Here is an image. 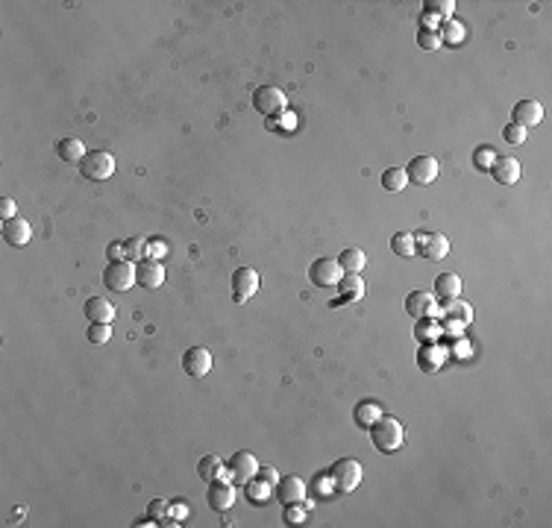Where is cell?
<instances>
[{
  "instance_id": "ab89813d",
  "label": "cell",
  "mask_w": 552,
  "mask_h": 528,
  "mask_svg": "<svg viewBox=\"0 0 552 528\" xmlns=\"http://www.w3.org/2000/svg\"><path fill=\"white\" fill-rule=\"evenodd\" d=\"M449 355H456L458 361H464V358H470V352H473V346L467 343V338H453V346L447 350Z\"/></svg>"
},
{
  "instance_id": "7a4b0ae2",
  "label": "cell",
  "mask_w": 552,
  "mask_h": 528,
  "mask_svg": "<svg viewBox=\"0 0 552 528\" xmlns=\"http://www.w3.org/2000/svg\"><path fill=\"white\" fill-rule=\"evenodd\" d=\"M361 475H364V470H361V464L356 458H338L329 470L332 487H335L338 493H353L361 484Z\"/></svg>"
},
{
  "instance_id": "ba28073f",
  "label": "cell",
  "mask_w": 552,
  "mask_h": 528,
  "mask_svg": "<svg viewBox=\"0 0 552 528\" xmlns=\"http://www.w3.org/2000/svg\"><path fill=\"white\" fill-rule=\"evenodd\" d=\"M414 250L429 261H441L449 253V238L441 232H417L414 235Z\"/></svg>"
},
{
  "instance_id": "e575fe53",
  "label": "cell",
  "mask_w": 552,
  "mask_h": 528,
  "mask_svg": "<svg viewBox=\"0 0 552 528\" xmlns=\"http://www.w3.org/2000/svg\"><path fill=\"white\" fill-rule=\"evenodd\" d=\"M271 484H264V482H259V478H250L247 482V496H250V502H267V496H271Z\"/></svg>"
},
{
  "instance_id": "3957f363",
  "label": "cell",
  "mask_w": 552,
  "mask_h": 528,
  "mask_svg": "<svg viewBox=\"0 0 552 528\" xmlns=\"http://www.w3.org/2000/svg\"><path fill=\"white\" fill-rule=\"evenodd\" d=\"M79 171L86 179H94V183H103L115 173V156L106 150H89L86 159L79 161Z\"/></svg>"
},
{
  "instance_id": "4dcf8cb0",
  "label": "cell",
  "mask_w": 552,
  "mask_h": 528,
  "mask_svg": "<svg viewBox=\"0 0 552 528\" xmlns=\"http://www.w3.org/2000/svg\"><path fill=\"white\" fill-rule=\"evenodd\" d=\"M391 250L397 253V256H403V258H411L417 250H414V235L411 232H397L394 238H391Z\"/></svg>"
},
{
  "instance_id": "2e32d148",
  "label": "cell",
  "mask_w": 552,
  "mask_h": 528,
  "mask_svg": "<svg viewBox=\"0 0 552 528\" xmlns=\"http://www.w3.org/2000/svg\"><path fill=\"white\" fill-rule=\"evenodd\" d=\"M511 121H514L517 126H523V129L538 126V124L544 121V106H541L538 100H520V103L511 109Z\"/></svg>"
},
{
  "instance_id": "8fae6325",
  "label": "cell",
  "mask_w": 552,
  "mask_h": 528,
  "mask_svg": "<svg viewBox=\"0 0 552 528\" xmlns=\"http://www.w3.org/2000/svg\"><path fill=\"white\" fill-rule=\"evenodd\" d=\"M274 490H276V499L282 505H303L306 502V484L300 475H282Z\"/></svg>"
},
{
  "instance_id": "f35d334b",
  "label": "cell",
  "mask_w": 552,
  "mask_h": 528,
  "mask_svg": "<svg viewBox=\"0 0 552 528\" xmlns=\"http://www.w3.org/2000/svg\"><path fill=\"white\" fill-rule=\"evenodd\" d=\"M441 329L444 335L453 341V338H464V323L461 320H453V317H441Z\"/></svg>"
},
{
  "instance_id": "7bdbcfd3",
  "label": "cell",
  "mask_w": 552,
  "mask_h": 528,
  "mask_svg": "<svg viewBox=\"0 0 552 528\" xmlns=\"http://www.w3.org/2000/svg\"><path fill=\"white\" fill-rule=\"evenodd\" d=\"M147 510H150V517H153V520H165V517H168V510H171V505L165 499H153Z\"/></svg>"
},
{
  "instance_id": "5bb4252c",
  "label": "cell",
  "mask_w": 552,
  "mask_h": 528,
  "mask_svg": "<svg viewBox=\"0 0 552 528\" xmlns=\"http://www.w3.org/2000/svg\"><path fill=\"white\" fill-rule=\"evenodd\" d=\"M209 508L217 510V514H226V510L232 508V502H236V490H232L229 482H224V478H214V482L209 484Z\"/></svg>"
},
{
  "instance_id": "f546056e",
  "label": "cell",
  "mask_w": 552,
  "mask_h": 528,
  "mask_svg": "<svg viewBox=\"0 0 552 528\" xmlns=\"http://www.w3.org/2000/svg\"><path fill=\"white\" fill-rule=\"evenodd\" d=\"M423 12L432 15L435 21H449V18H453V12H456V0H426Z\"/></svg>"
},
{
  "instance_id": "52a82bcc",
  "label": "cell",
  "mask_w": 552,
  "mask_h": 528,
  "mask_svg": "<svg viewBox=\"0 0 552 528\" xmlns=\"http://www.w3.org/2000/svg\"><path fill=\"white\" fill-rule=\"evenodd\" d=\"M406 311H409L414 320H421V317H435V320H441L438 296H435L432 291H411V293L406 296Z\"/></svg>"
},
{
  "instance_id": "5b68a950",
  "label": "cell",
  "mask_w": 552,
  "mask_h": 528,
  "mask_svg": "<svg viewBox=\"0 0 552 528\" xmlns=\"http://www.w3.org/2000/svg\"><path fill=\"white\" fill-rule=\"evenodd\" d=\"M103 285L112 291H129L136 285V264H129L127 258L121 261H109L103 270Z\"/></svg>"
},
{
  "instance_id": "6da1fadb",
  "label": "cell",
  "mask_w": 552,
  "mask_h": 528,
  "mask_svg": "<svg viewBox=\"0 0 552 528\" xmlns=\"http://www.w3.org/2000/svg\"><path fill=\"white\" fill-rule=\"evenodd\" d=\"M371 440H373V447L379 449V452H385V455H391V452H397L399 447H403V440H406V428H403V423L399 420H394V417H379L371 428Z\"/></svg>"
},
{
  "instance_id": "60d3db41",
  "label": "cell",
  "mask_w": 552,
  "mask_h": 528,
  "mask_svg": "<svg viewBox=\"0 0 552 528\" xmlns=\"http://www.w3.org/2000/svg\"><path fill=\"white\" fill-rule=\"evenodd\" d=\"M285 522H288V525L306 522V508H300V505H285Z\"/></svg>"
},
{
  "instance_id": "bcb514c9",
  "label": "cell",
  "mask_w": 552,
  "mask_h": 528,
  "mask_svg": "<svg viewBox=\"0 0 552 528\" xmlns=\"http://www.w3.org/2000/svg\"><path fill=\"white\" fill-rule=\"evenodd\" d=\"M314 490L321 493V496H326L329 490H335V487H332V478H329V473H321V475H317V482H314Z\"/></svg>"
},
{
  "instance_id": "e0dca14e",
  "label": "cell",
  "mask_w": 552,
  "mask_h": 528,
  "mask_svg": "<svg viewBox=\"0 0 552 528\" xmlns=\"http://www.w3.org/2000/svg\"><path fill=\"white\" fill-rule=\"evenodd\" d=\"M256 470H259V464H256V455L253 452L241 449V452H236V455L229 458V475L238 478V482H244V484L256 475Z\"/></svg>"
},
{
  "instance_id": "d4e9b609",
  "label": "cell",
  "mask_w": 552,
  "mask_h": 528,
  "mask_svg": "<svg viewBox=\"0 0 552 528\" xmlns=\"http://www.w3.org/2000/svg\"><path fill=\"white\" fill-rule=\"evenodd\" d=\"M197 475L203 478V482H214V478H224V482H229V475L224 470V461L217 455H206L203 461L197 464Z\"/></svg>"
},
{
  "instance_id": "44dd1931",
  "label": "cell",
  "mask_w": 552,
  "mask_h": 528,
  "mask_svg": "<svg viewBox=\"0 0 552 528\" xmlns=\"http://www.w3.org/2000/svg\"><path fill=\"white\" fill-rule=\"evenodd\" d=\"M461 279H458V273H441L438 279H435V296H441V303L444 300H456V296H461Z\"/></svg>"
},
{
  "instance_id": "30bf717a",
  "label": "cell",
  "mask_w": 552,
  "mask_h": 528,
  "mask_svg": "<svg viewBox=\"0 0 552 528\" xmlns=\"http://www.w3.org/2000/svg\"><path fill=\"white\" fill-rule=\"evenodd\" d=\"M136 282L147 291H156L165 282V264L159 258H141L136 261Z\"/></svg>"
},
{
  "instance_id": "836d02e7",
  "label": "cell",
  "mask_w": 552,
  "mask_h": 528,
  "mask_svg": "<svg viewBox=\"0 0 552 528\" xmlns=\"http://www.w3.org/2000/svg\"><path fill=\"white\" fill-rule=\"evenodd\" d=\"M441 39L447 41V44H461V39H464V24H458V21H444V29H441Z\"/></svg>"
},
{
  "instance_id": "277c9868",
  "label": "cell",
  "mask_w": 552,
  "mask_h": 528,
  "mask_svg": "<svg viewBox=\"0 0 552 528\" xmlns=\"http://www.w3.org/2000/svg\"><path fill=\"white\" fill-rule=\"evenodd\" d=\"M253 109L264 118H276L279 112H285V91L276 86H259L253 91Z\"/></svg>"
},
{
  "instance_id": "d6986e66",
  "label": "cell",
  "mask_w": 552,
  "mask_h": 528,
  "mask_svg": "<svg viewBox=\"0 0 552 528\" xmlns=\"http://www.w3.org/2000/svg\"><path fill=\"white\" fill-rule=\"evenodd\" d=\"M32 238V226L24 220V218H12V220H4V241L12 244V246H24L30 244Z\"/></svg>"
},
{
  "instance_id": "7dc6e473",
  "label": "cell",
  "mask_w": 552,
  "mask_h": 528,
  "mask_svg": "<svg viewBox=\"0 0 552 528\" xmlns=\"http://www.w3.org/2000/svg\"><path fill=\"white\" fill-rule=\"evenodd\" d=\"M106 256H109V261H121V258H124V241H121V244H109Z\"/></svg>"
},
{
  "instance_id": "ac0fdd59",
  "label": "cell",
  "mask_w": 552,
  "mask_h": 528,
  "mask_svg": "<svg viewBox=\"0 0 552 528\" xmlns=\"http://www.w3.org/2000/svg\"><path fill=\"white\" fill-rule=\"evenodd\" d=\"M491 176L499 185H514L517 179H520V161H517L514 156H499L491 164Z\"/></svg>"
},
{
  "instance_id": "d590c367",
  "label": "cell",
  "mask_w": 552,
  "mask_h": 528,
  "mask_svg": "<svg viewBox=\"0 0 552 528\" xmlns=\"http://www.w3.org/2000/svg\"><path fill=\"white\" fill-rule=\"evenodd\" d=\"M494 150H491V144H482V147H476L473 150V164L479 171H491V164H494Z\"/></svg>"
},
{
  "instance_id": "d6a6232c",
  "label": "cell",
  "mask_w": 552,
  "mask_h": 528,
  "mask_svg": "<svg viewBox=\"0 0 552 528\" xmlns=\"http://www.w3.org/2000/svg\"><path fill=\"white\" fill-rule=\"evenodd\" d=\"M417 44L423 47V51H441V44H444V39H441V32L438 29H417Z\"/></svg>"
},
{
  "instance_id": "f6af8a7d",
  "label": "cell",
  "mask_w": 552,
  "mask_h": 528,
  "mask_svg": "<svg viewBox=\"0 0 552 528\" xmlns=\"http://www.w3.org/2000/svg\"><path fill=\"white\" fill-rule=\"evenodd\" d=\"M165 250H168V246L162 244V238H153V241H147V258H159V261H162Z\"/></svg>"
},
{
  "instance_id": "f1b7e54d",
  "label": "cell",
  "mask_w": 552,
  "mask_h": 528,
  "mask_svg": "<svg viewBox=\"0 0 552 528\" xmlns=\"http://www.w3.org/2000/svg\"><path fill=\"white\" fill-rule=\"evenodd\" d=\"M338 264L344 273H361V268L367 264V256L364 250H359V246H347V250L338 256Z\"/></svg>"
},
{
  "instance_id": "83f0119b",
  "label": "cell",
  "mask_w": 552,
  "mask_h": 528,
  "mask_svg": "<svg viewBox=\"0 0 552 528\" xmlns=\"http://www.w3.org/2000/svg\"><path fill=\"white\" fill-rule=\"evenodd\" d=\"M406 185H409V173H406V168H388V171H382V188H385V191L403 194Z\"/></svg>"
},
{
  "instance_id": "74e56055",
  "label": "cell",
  "mask_w": 552,
  "mask_h": 528,
  "mask_svg": "<svg viewBox=\"0 0 552 528\" xmlns=\"http://www.w3.org/2000/svg\"><path fill=\"white\" fill-rule=\"evenodd\" d=\"M503 138H506L511 147H520V144L526 141V129L517 126V124H508V126L503 129Z\"/></svg>"
},
{
  "instance_id": "4316f807",
  "label": "cell",
  "mask_w": 552,
  "mask_h": 528,
  "mask_svg": "<svg viewBox=\"0 0 552 528\" xmlns=\"http://www.w3.org/2000/svg\"><path fill=\"white\" fill-rule=\"evenodd\" d=\"M379 417H382V408H379L373 400H361V402L356 405V411H353V420H356V425H361V428H371Z\"/></svg>"
},
{
  "instance_id": "9c48e42d",
  "label": "cell",
  "mask_w": 552,
  "mask_h": 528,
  "mask_svg": "<svg viewBox=\"0 0 552 528\" xmlns=\"http://www.w3.org/2000/svg\"><path fill=\"white\" fill-rule=\"evenodd\" d=\"M406 173H409V183L432 185L435 179H438V173H441V164H438V159H435V156H414L409 161Z\"/></svg>"
},
{
  "instance_id": "cb8c5ba5",
  "label": "cell",
  "mask_w": 552,
  "mask_h": 528,
  "mask_svg": "<svg viewBox=\"0 0 552 528\" xmlns=\"http://www.w3.org/2000/svg\"><path fill=\"white\" fill-rule=\"evenodd\" d=\"M441 317H453V320H461L467 326V323H473V308H470V303H464L461 296H456V300H444Z\"/></svg>"
},
{
  "instance_id": "ffe728a7",
  "label": "cell",
  "mask_w": 552,
  "mask_h": 528,
  "mask_svg": "<svg viewBox=\"0 0 552 528\" xmlns=\"http://www.w3.org/2000/svg\"><path fill=\"white\" fill-rule=\"evenodd\" d=\"M115 311H118V308H115L109 300H103V296H89V303H86L89 323H112Z\"/></svg>"
},
{
  "instance_id": "8992f818",
  "label": "cell",
  "mask_w": 552,
  "mask_h": 528,
  "mask_svg": "<svg viewBox=\"0 0 552 528\" xmlns=\"http://www.w3.org/2000/svg\"><path fill=\"white\" fill-rule=\"evenodd\" d=\"M341 276H344V270H341L338 258H317L309 268V279L314 288H335L341 282Z\"/></svg>"
},
{
  "instance_id": "4fadbf2b",
  "label": "cell",
  "mask_w": 552,
  "mask_h": 528,
  "mask_svg": "<svg viewBox=\"0 0 552 528\" xmlns=\"http://www.w3.org/2000/svg\"><path fill=\"white\" fill-rule=\"evenodd\" d=\"M449 358V352L438 343H423L421 350H417V367H421L423 373H438L444 367V361Z\"/></svg>"
},
{
  "instance_id": "7c38bea8",
  "label": "cell",
  "mask_w": 552,
  "mask_h": 528,
  "mask_svg": "<svg viewBox=\"0 0 552 528\" xmlns=\"http://www.w3.org/2000/svg\"><path fill=\"white\" fill-rule=\"evenodd\" d=\"M182 370L191 378H203L212 370V352L206 346H191V350L182 352Z\"/></svg>"
},
{
  "instance_id": "7402d4cb",
  "label": "cell",
  "mask_w": 552,
  "mask_h": 528,
  "mask_svg": "<svg viewBox=\"0 0 552 528\" xmlns=\"http://www.w3.org/2000/svg\"><path fill=\"white\" fill-rule=\"evenodd\" d=\"M414 338L421 343H438L444 338V329H441V320L435 317H421L414 323Z\"/></svg>"
},
{
  "instance_id": "8d00e7d4",
  "label": "cell",
  "mask_w": 552,
  "mask_h": 528,
  "mask_svg": "<svg viewBox=\"0 0 552 528\" xmlns=\"http://www.w3.org/2000/svg\"><path fill=\"white\" fill-rule=\"evenodd\" d=\"M86 335H89V341H91V343H97V346H100V343H106V341L112 338V323H91Z\"/></svg>"
},
{
  "instance_id": "1f68e13d",
  "label": "cell",
  "mask_w": 552,
  "mask_h": 528,
  "mask_svg": "<svg viewBox=\"0 0 552 528\" xmlns=\"http://www.w3.org/2000/svg\"><path fill=\"white\" fill-rule=\"evenodd\" d=\"M124 258L127 261H141V258H147V241L144 238H127L124 241Z\"/></svg>"
},
{
  "instance_id": "ee69618b",
  "label": "cell",
  "mask_w": 552,
  "mask_h": 528,
  "mask_svg": "<svg viewBox=\"0 0 552 528\" xmlns=\"http://www.w3.org/2000/svg\"><path fill=\"white\" fill-rule=\"evenodd\" d=\"M276 475H279V473H276L274 467H259L253 478H259V482H264V484H271V487H276Z\"/></svg>"
},
{
  "instance_id": "681fc988",
  "label": "cell",
  "mask_w": 552,
  "mask_h": 528,
  "mask_svg": "<svg viewBox=\"0 0 552 528\" xmlns=\"http://www.w3.org/2000/svg\"><path fill=\"white\" fill-rule=\"evenodd\" d=\"M188 510H186V505H171V517H186Z\"/></svg>"
},
{
  "instance_id": "603a6c76",
  "label": "cell",
  "mask_w": 552,
  "mask_h": 528,
  "mask_svg": "<svg viewBox=\"0 0 552 528\" xmlns=\"http://www.w3.org/2000/svg\"><path fill=\"white\" fill-rule=\"evenodd\" d=\"M335 288H338V293H341L344 303H349V300H361V293H364V279H361V273H344L341 282H338Z\"/></svg>"
},
{
  "instance_id": "c3c4849f",
  "label": "cell",
  "mask_w": 552,
  "mask_h": 528,
  "mask_svg": "<svg viewBox=\"0 0 552 528\" xmlns=\"http://www.w3.org/2000/svg\"><path fill=\"white\" fill-rule=\"evenodd\" d=\"M153 525H159L153 517H144V520H139V522H136V528H153Z\"/></svg>"
},
{
  "instance_id": "9a60e30c",
  "label": "cell",
  "mask_w": 552,
  "mask_h": 528,
  "mask_svg": "<svg viewBox=\"0 0 552 528\" xmlns=\"http://www.w3.org/2000/svg\"><path fill=\"white\" fill-rule=\"evenodd\" d=\"M232 291H236V303L250 300L259 291V273L253 268H238L232 273Z\"/></svg>"
},
{
  "instance_id": "b9f144b4",
  "label": "cell",
  "mask_w": 552,
  "mask_h": 528,
  "mask_svg": "<svg viewBox=\"0 0 552 528\" xmlns=\"http://www.w3.org/2000/svg\"><path fill=\"white\" fill-rule=\"evenodd\" d=\"M0 218H4V220L18 218V206H15L12 197H0Z\"/></svg>"
},
{
  "instance_id": "484cf974",
  "label": "cell",
  "mask_w": 552,
  "mask_h": 528,
  "mask_svg": "<svg viewBox=\"0 0 552 528\" xmlns=\"http://www.w3.org/2000/svg\"><path fill=\"white\" fill-rule=\"evenodd\" d=\"M56 153H59V159H65V161H71V164H79L82 159H86V144H82L79 138H62L59 144H56Z\"/></svg>"
}]
</instances>
